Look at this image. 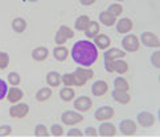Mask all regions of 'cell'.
<instances>
[{
  "label": "cell",
  "instance_id": "obj_1",
  "mask_svg": "<svg viewBox=\"0 0 160 137\" xmlns=\"http://www.w3.org/2000/svg\"><path fill=\"white\" fill-rule=\"evenodd\" d=\"M70 57L78 66L90 67L99 58V51L93 44V41H90V40H79V41L74 42V45L72 46Z\"/></svg>",
  "mask_w": 160,
  "mask_h": 137
},
{
  "label": "cell",
  "instance_id": "obj_2",
  "mask_svg": "<svg viewBox=\"0 0 160 137\" xmlns=\"http://www.w3.org/2000/svg\"><path fill=\"white\" fill-rule=\"evenodd\" d=\"M72 77H73L74 87H83V86L89 82V79H93L94 71L89 67L78 66V68H76V70L72 73Z\"/></svg>",
  "mask_w": 160,
  "mask_h": 137
},
{
  "label": "cell",
  "instance_id": "obj_3",
  "mask_svg": "<svg viewBox=\"0 0 160 137\" xmlns=\"http://www.w3.org/2000/svg\"><path fill=\"white\" fill-rule=\"evenodd\" d=\"M139 49H140L139 36L130 32L122 38V50H124L126 53H136Z\"/></svg>",
  "mask_w": 160,
  "mask_h": 137
},
{
  "label": "cell",
  "instance_id": "obj_4",
  "mask_svg": "<svg viewBox=\"0 0 160 137\" xmlns=\"http://www.w3.org/2000/svg\"><path fill=\"white\" fill-rule=\"evenodd\" d=\"M61 121L68 127H74L83 121V115L78 111H64L61 115Z\"/></svg>",
  "mask_w": 160,
  "mask_h": 137
},
{
  "label": "cell",
  "instance_id": "obj_5",
  "mask_svg": "<svg viewBox=\"0 0 160 137\" xmlns=\"http://www.w3.org/2000/svg\"><path fill=\"white\" fill-rule=\"evenodd\" d=\"M29 113V106L27 103L18 102L9 107V116L12 119H24Z\"/></svg>",
  "mask_w": 160,
  "mask_h": 137
},
{
  "label": "cell",
  "instance_id": "obj_6",
  "mask_svg": "<svg viewBox=\"0 0 160 137\" xmlns=\"http://www.w3.org/2000/svg\"><path fill=\"white\" fill-rule=\"evenodd\" d=\"M73 106H74V110L76 111L83 113L93 108V100L86 95H81V96H78V98L73 99Z\"/></svg>",
  "mask_w": 160,
  "mask_h": 137
},
{
  "label": "cell",
  "instance_id": "obj_7",
  "mask_svg": "<svg viewBox=\"0 0 160 137\" xmlns=\"http://www.w3.org/2000/svg\"><path fill=\"white\" fill-rule=\"evenodd\" d=\"M118 129L123 136H134L138 130V125L134 120L131 119H123L118 124Z\"/></svg>",
  "mask_w": 160,
  "mask_h": 137
},
{
  "label": "cell",
  "instance_id": "obj_8",
  "mask_svg": "<svg viewBox=\"0 0 160 137\" xmlns=\"http://www.w3.org/2000/svg\"><path fill=\"white\" fill-rule=\"evenodd\" d=\"M136 121L142 128H151L156 123V117L150 111H142L136 116Z\"/></svg>",
  "mask_w": 160,
  "mask_h": 137
},
{
  "label": "cell",
  "instance_id": "obj_9",
  "mask_svg": "<svg viewBox=\"0 0 160 137\" xmlns=\"http://www.w3.org/2000/svg\"><path fill=\"white\" fill-rule=\"evenodd\" d=\"M139 41L147 48H159L160 46V40L158 34L152 32H143L139 36Z\"/></svg>",
  "mask_w": 160,
  "mask_h": 137
},
{
  "label": "cell",
  "instance_id": "obj_10",
  "mask_svg": "<svg viewBox=\"0 0 160 137\" xmlns=\"http://www.w3.org/2000/svg\"><path fill=\"white\" fill-rule=\"evenodd\" d=\"M115 115L114 112V108L110 106H102L99 108H97L94 112V119L97 121H106V120H111Z\"/></svg>",
  "mask_w": 160,
  "mask_h": 137
},
{
  "label": "cell",
  "instance_id": "obj_11",
  "mask_svg": "<svg viewBox=\"0 0 160 137\" xmlns=\"http://www.w3.org/2000/svg\"><path fill=\"white\" fill-rule=\"evenodd\" d=\"M97 130H98V136H102V137H114L118 133L117 127L111 121H108V120H106V121H101L99 127Z\"/></svg>",
  "mask_w": 160,
  "mask_h": 137
},
{
  "label": "cell",
  "instance_id": "obj_12",
  "mask_svg": "<svg viewBox=\"0 0 160 137\" xmlns=\"http://www.w3.org/2000/svg\"><path fill=\"white\" fill-rule=\"evenodd\" d=\"M22 98H24V91H22L19 86H12V87H8L5 99H7L11 104H15V103H18V102H21Z\"/></svg>",
  "mask_w": 160,
  "mask_h": 137
},
{
  "label": "cell",
  "instance_id": "obj_13",
  "mask_svg": "<svg viewBox=\"0 0 160 137\" xmlns=\"http://www.w3.org/2000/svg\"><path fill=\"white\" fill-rule=\"evenodd\" d=\"M108 92V84L103 79H98L91 84V94H93L95 98H101V96H105Z\"/></svg>",
  "mask_w": 160,
  "mask_h": 137
},
{
  "label": "cell",
  "instance_id": "obj_14",
  "mask_svg": "<svg viewBox=\"0 0 160 137\" xmlns=\"http://www.w3.org/2000/svg\"><path fill=\"white\" fill-rule=\"evenodd\" d=\"M132 28H134V22L128 17H122V19L117 20L115 22V29L119 34H127L132 31Z\"/></svg>",
  "mask_w": 160,
  "mask_h": 137
},
{
  "label": "cell",
  "instance_id": "obj_15",
  "mask_svg": "<svg viewBox=\"0 0 160 137\" xmlns=\"http://www.w3.org/2000/svg\"><path fill=\"white\" fill-rule=\"evenodd\" d=\"M93 44L97 46L98 50H106L111 46V38L105 33H98L97 36L93 37Z\"/></svg>",
  "mask_w": 160,
  "mask_h": 137
},
{
  "label": "cell",
  "instance_id": "obj_16",
  "mask_svg": "<svg viewBox=\"0 0 160 137\" xmlns=\"http://www.w3.org/2000/svg\"><path fill=\"white\" fill-rule=\"evenodd\" d=\"M126 51L118 48H108L105 50L103 53V61H115L119 58H124L126 57Z\"/></svg>",
  "mask_w": 160,
  "mask_h": 137
},
{
  "label": "cell",
  "instance_id": "obj_17",
  "mask_svg": "<svg viewBox=\"0 0 160 137\" xmlns=\"http://www.w3.org/2000/svg\"><path fill=\"white\" fill-rule=\"evenodd\" d=\"M111 96L117 103L123 104V106L128 104V103L131 102V95H130L128 91H122V90H115L114 88L111 91Z\"/></svg>",
  "mask_w": 160,
  "mask_h": 137
},
{
  "label": "cell",
  "instance_id": "obj_18",
  "mask_svg": "<svg viewBox=\"0 0 160 137\" xmlns=\"http://www.w3.org/2000/svg\"><path fill=\"white\" fill-rule=\"evenodd\" d=\"M53 58L58 62H64L66 61V58L69 57V49H68L65 45H57L52 51Z\"/></svg>",
  "mask_w": 160,
  "mask_h": 137
},
{
  "label": "cell",
  "instance_id": "obj_19",
  "mask_svg": "<svg viewBox=\"0 0 160 137\" xmlns=\"http://www.w3.org/2000/svg\"><path fill=\"white\" fill-rule=\"evenodd\" d=\"M31 57H32L33 61H36V62H42V61H45V59H47L48 57H49V49L45 48V46H38V48H36V49L32 50Z\"/></svg>",
  "mask_w": 160,
  "mask_h": 137
},
{
  "label": "cell",
  "instance_id": "obj_20",
  "mask_svg": "<svg viewBox=\"0 0 160 137\" xmlns=\"http://www.w3.org/2000/svg\"><path fill=\"white\" fill-rule=\"evenodd\" d=\"M45 81H47V83H48V86L50 88H57L62 84L61 83V74L57 73V71H49L47 74Z\"/></svg>",
  "mask_w": 160,
  "mask_h": 137
},
{
  "label": "cell",
  "instance_id": "obj_21",
  "mask_svg": "<svg viewBox=\"0 0 160 137\" xmlns=\"http://www.w3.org/2000/svg\"><path fill=\"white\" fill-rule=\"evenodd\" d=\"M98 19H99L101 24L105 25V26H114L117 20H118L115 16H112L110 12H107V11H102V12L99 13V16H98Z\"/></svg>",
  "mask_w": 160,
  "mask_h": 137
},
{
  "label": "cell",
  "instance_id": "obj_22",
  "mask_svg": "<svg viewBox=\"0 0 160 137\" xmlns=\"http://www.w3.org/2000/svg\"><path fill=\"white\" fill-rule=\"evenodd\" d=\"M99 32H101V24L98 21H94V20H90L89 25L86 26V29L83 31L85 37H88V38H93Z\"/></svg>",
  "mask_w": 160,
  "mask_h": 137
},
{
  "label": "cell",
  "instance_id": "obj_23",
  "mask_svg": "<svg viewBox=\"0 0 160 137\" xmlns=\"http://www.w3.org/2000/svg\"><path fill=\"white\" fill-rule=\"evenodd\" d=\"M112 64V71L114 73H118L119 75H123L128 71V64L126 62L123 58H119V59H115L111 62Z\"/></svg>",
  "mask_w": 160,
  "mask_h": 137
},
{
  "label": "cell",
  "instance_id": "obj_24",
  "mask_svg": "<svg viewBox=\"0 0 160 137\" xmlns=\"http://www.w3.org/2000/svg\"><path fill=\"white\" fill-rule=\"evenodd\" d=\"M76 98V91L73 90V87H69V86H64L60 90V99L65 103L73 102V99Z\"/></svg>",
  "mask_w": 160,
  "mask_h": 137
},
{
  "label": "cell",
  "instance_id": "obj_25",
  "mask_svg": "<svg viewBox=\"0 0 160 137\" xmlns=\"http://www.w3.org/2000/svg\"><path fill=\"white\" fill-rule=\"evenodd\" d=\"M11 26H12V31L16 33H24L27 31V21L22 19V17H16V19L12 20L11 22Z\"/></svg>",
  "mask_w": 160,
  "mask_h": 137
},
{
  "label": "cell",
  "instance_id": "obj_26",
  "mask_svg": "<svg viewBox=\"0 0 160 137\" xmlns=\"http://www.w3.org/2000/svg\"><path fill=\"white\" fill-rule=\"evenodd\" d=\"M89 22H90V17L88 15L78 16L76 19V21H74V29L78 31V32H83L86 29V26L89 25Z\"/></svg>",
  "mask_w": 160,
  "mask_h": 137
},
{
  "label": "cell",
  "instance_id": "obj_27",
  "mask_svg": "<svg viewBox=\"0 0 160 137\" xmlns=\"http://www.w3.org/2000/svg\"><path fill=\"white\" fill-rule=\"evenodd\" d=\"M52 96V88L49 87H41L36 92V100L37 102H47Z\"/></svg>",
  "mask_w": 160,
  "mask_h": 137
},
{
  "label": "cell",
  "instance_id": "obj_28",
  "mask_svg": "<svg viewBox=\"0 0 160 137\" xmlns=\"http://www.w3.org/2000/svg\"><path fill=\"white\" fill-rule=\"evenodd\" d=\"M112 86L115 90H122V91H130V83L127 82V79H124L123 77H117L114 79Z\"/></svg>",
  "mask_w": 160,
  "mask_h": 137
},
{
  "label": "cell",
  "instance_id": "obj_29",
  "mask_svg": "<svg viewBox=\"0 0 160 137\" xmlns=\"http://www.w3.org/2000/svg\"><path fill=\"white\" fill-rule=\"evenodd\" d=\"M106 11L107 12H110L112 16H115L118 19V17L122 16V13H123V5L119 4V3H112V4L108 5Z\"/></svg>",
  "mask_w": 160,
  "mask_h": 137
},
{
  "label": "cell",
  "instance_id": "obj_30",
  "mask_svg": "<svg viewBox=\"0 0 160 137\" xmlns=\"http://www.w3.org/2000/svg\"><path fill=\"white\" fill-rule=\"evenodd\" d=\"M21 82V78L19 75V73L16 71H11L8 75H7V83L11 86H19Z\"/></svg>",
  "mask_w": 160,
  "mask_h": 137
},
{
  "label": "cell",
  "instance_id": "obj_31",
  "mask_svg": "<svg viewBox=\"0 0 160 137\" xmlns=\"http://www.w3.org/2000/svg\"><path fill=\"white\" fill-rule=\"evenodd\" d=\"M9 54L7 51H2L0 50V70H4V68H7L9 66Z\"/></svg>",
  "mask_w": 160,
  "mask_h": 137
},
{
  "label": "cell",
  "instance_id": "obj_32",
  "mask_svg": "<svg viewBox=\"0 0 160 137\" xmlns=\"http://www.w3.org/2000/svg\"><path fill=\"white\" fill-rule=\"evenodd\" d=\"M49 135H50L49 130H48V128L45 127L44 124L36 125V128H35V136H37V137H48Z\"/></svg>",
  "mask_w": 160,
  "mask_h": 137
},
{
  "label": "cell",
  "instance_id": "obj_33",
  "mask_svg": "<svg viewBox=\"0 0 160 137\" xmlns=\"http://www.w3.org/2000/svg\"><path fill=\"white\" fill-rule=\"evenodd\" d=\"M49 133L52 136H56V137H60V136H64L65 135V130L62 128V125L60 124H53L52 127L49 129Z\"/></svg>",
  "mask_w": 160,
  "mask_h": 137
},
{
  "label": "cell",
  "instance_id": "obj_34",
  "mask_svg": "<svg viewBox=\"0 0 160 137\" xmlns=\"http://www.w3.org/2000/svg\"><path fill=\"white\" fill-rule=\"evenodd\" d=\"M58 32H60L64 37H66L68 40H70V38L74 37V31L72 29L70 26H68V25H61V26L58 28Z\"/></svg>",
  "mask_w": 160,
  "mask_h": 137
},
{
  "label": "cell",
  "instance_id": "obj_35",
  "mask_svg": "<svg viewBox=\"0 0 160 137\" xmlns=\"http://www.w3.org/2000/svg\"><path fill=\"white\" fill-rule=\"evenodd\" d=\"M151 65L155 68H160V51L155 50L151 54Z\"/></svg>",
  "mask_w": 160,
  "mask_h": 137
},
{
  "label": "cell",
  "instance_id": "obj_36",
  "mask_svg": "<svg viewBox=\"0 0 160 137\" xmlns=\"http://www.w3.org/2000/svg\"><path fill=\"white\" fill-rule=\"evenodd\" d=\"M61 83L64 84V86H69V87H74L72 73H66V74H64V75H61Z\"/></svg>",
  "mask_w": 160,
  "mask_h": 137
},
{
  "label": "cell",
  "instance_id": "obj_37",
  "mask_svg": "<svg viewBox=\"0 0 160 137\" xmlns=\"http://www.w3.org/2000/svg\"><path fill=\"white\" fill-rule=\"evenodd\" d=\"M8 91V83L4 81V79L0 78V102L3 99H5V95H7Z\"/></svg>",
  "mask_w": 160,
  "mask_h": 137
},
{
  "label": "cell",
  "instance_id": "obj_38",
  "mask_svg": "<svg viewBox=\"0 0 160 137\" xmlns=\"http://www.w3.org/2000/svg\"><path fill=\"white\" fill-rule=\"evenodd\" d=\"M12 133V127L8 124L0 125V137H5V136H11Z\"/></svg>",
  "mask_w": 160,
  "mask_h": 137
},
{
  "label": "cell",
  "instance_id": "obj_39",
  "mask_svg": "<svg viewBox=\"0 0 160 137\" xmlns=\"http://www.w3.org/2000/svg\"><path fill=\"white\" fill-rule=\"evenodd\" d=\"M66 136L68 137H81V136H83V132L79 128H72V129H69L66 132Z\"/></svg>",
  "mask_w": 160,
  "mask_h": 137
},
{
  "label": "cell",
  "instance_id": "obj_40",
  "mask_svg": "<svg viewBox=\"0 0 160 137\" xmlns=\"http://www.w3.org/2000/svg\"><path fill=\"white\" fill-rule=\"evenodd\" d=\"M54 42H56V45H65L68 42V38L64 37L58 31H57L56 32V36H54Z\"/></svg>",
  "mask_w": 160,
  "mask_h": 137
},
{
  "label": "cell",
  "instance_id": "obj_41",
  "mask_svg": "<svg viewBox=\"0 0 160 137\" xmlns=\"http://www.w3.org/2000/svg\"><path fill=\"white\" fill-rule=\"evenodd\" d=\"M82 132H83V136H88V137H97L98 136V130L93 127L85 128V130H82Z\"/></svg>",
  "mask_w": 160,
  "mask_h": 137
},
{
  "label": "cell",
  "instance_id": "obj_42",
  "mask_svg": "<svg viewBox=\"0 0 160 137\" xmlns=\"http://www.w3.org/2000/svg\"><path fill=\"white\" fill-rule=\"evenodd\" d=\"M95 2L97 0H79V3L82 5H85V7H90V5H93Z\"/></svg>",
  "mask_w": 160,
  "mask_h": 137
},
{
  "label": "cell",
  "instance_id": "obj_43",
  "mask_svg": "<svg viewBox=\"0 0 160 137\" xmlns=\"http://www.w3.org/2000/svg\"><path fill=\"white\" fill-rule=\"evenodd\" d=\"M28 2H31V3H36V2H38V0H28Z\"/></svg>",
  "mask_w": 160,
  "mask_h": 137
},
{
  "label": "cell",
  "instance_id": "obj_44",
  "mask_svg": "<svg viewBox=\"0 0 160 137\" xmlns=\"http://www.w3.org/2000/svg\"><path fill=\"white\" fill-rule=\"evenodd\" d=\"M117 3H122V2H124V0H115Z\"/></svg>",
  "mask_w": 160,
  "mask_h": 137
}]
</instances>
